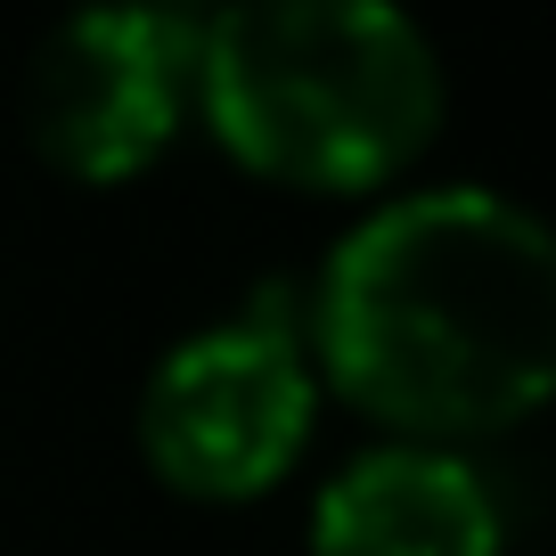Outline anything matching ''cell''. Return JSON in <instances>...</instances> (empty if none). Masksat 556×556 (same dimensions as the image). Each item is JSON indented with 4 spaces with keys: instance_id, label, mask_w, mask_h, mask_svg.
<instances>
[{
    "instance_id": "3",
    "label": "cell",
    "mask_w": 556,
    "mask_h": 556,
    "mask_svg": "<svg viewBox=\"0 0 556 556\" xmlns=\"http://www.w3.org/2000/svg\"><path fill=\"white\" fill-rule=\"evenodd\" d=\"M312 434V368L295 319L262 295L254 312L189 336L139 393V451L180 500H262Z\"/></svg>"
},
{
    "instance_id": "2",
    "label": "cell",
    "mask_w": 556,
    "mask_h": 556,
    "mask_svg": "<svg viewBox=\"0 0 556 556\" xmlns=\"http://www.w3.org/2000/svg\"><path fill=\"white\" fill-rule=\"evenodd\" d=\"M197 115L278 189H384L442 123V66L393 0H229L197 25Z\"/></svg>"
},
{
    "instance_id": "5",
    "label": "cell",
    "mask_w": 556,
    "mask_h": 556,
    "mask_svg": "<svg viewBox=\"0 0 556 556\" xmlns=\"http://www.w3.org/2000/svg\"><path fill=\"white\" fill-rule=\"evenodd\" d=\"M312 556H500V507L467 458L393 442L319 491Z\"/></svg>"
},
{
    "instance_id": "1",
    "label": "cell",
    "mask_w": 556,
    "mask_h": 556,
    "mask_svg": "<svg viewBox=\"0 0 556 556\" xmlns=\"http://www.w3.org/2000/svg\"><path fill=\"white\" fill-rule=\"evenodd\" d=\"M328 384L393 434L467 442L556 393V229L491 189L377 205L319 270Z\"/></svg>"
},
{
    "instance_id": "4",
    "label": "cell",
    "mask_w": 556,
    "mask_h": 556,
    "mask_svg": "<svg viewBox=\"0 0 556 556\" xmlns=\"http://www.w3.org/2000/svg\"><path fill=\"white\" fill-rule=\"evenodd\" d=\"M197 106V25L164 0H90L41 41L25 131L83 189L139 180Z\"/></svg>"
},
{
    "instance_id": "6",
    "label": "cell",
    "mask_w": 556,
    "mask_h": 556,
    "mask_svg": "<svg viewBox=\"0 0 556 556\" xmlns=\"http://www.w3.org/2000/svg\"><path fill=\"white\" fill-rule=\"evenodd\" d=\"M164 9H180V0H164Z\"/></svg>"
}]
</instances>
